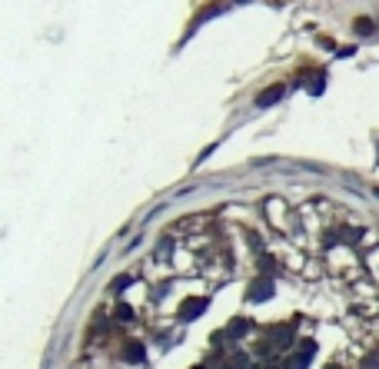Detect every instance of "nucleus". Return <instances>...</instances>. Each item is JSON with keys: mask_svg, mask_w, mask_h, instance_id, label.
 <instances>
[{"mask_svg": "<svg viewBox=\"0 0 379 369\" xmlns=\"http://www.w3.org/2000/svg\"><path fill=\"white\" fill-rule=\"evenodd\" d=\"M279 97H283V87H269V90H263V93H259V103L266 107V103H276Z\"/></svg>", "mask_w": 379, "mask_h": 369, "instance_id": "1", "label": "nucleus"}, {"mask_svg": "<svg viewBox=\"0 0 379 369\" xmlns=\"http://www.w3.org/2000/svg\"><path fill=\"white\" fill-rule=\"evenodd\" d=\"M126 283H130V276H120V280H113V290H123Z\"/></svg>", "mask_w": 379, "mask_h": 369, "instance_id": "4", "label": "nucleus"}, {"mask_svg": "<svg viewBox=\"0 0 379 369\" xmlns=\"http://www.w3.org/2000/svg\"><path fill=\"white\" fill-rule=\"evenodd\" d=\"M356 30H359V34H369V30H373V23H369L366 17H359V23H356Z\"/></svg>", "mask_w": 379, "mask_h": 369, "instance_id": "2", "label": "nucleus"}, {"mask_svg": "<svg viewBox=\"0 0 379 369\" xmlns=\"http://www.w3.org/2000/svg\"><path fill=\"white\" fill-rule=\"evenodd\" d=\"M329 369H336V366H329Z\"/></svg>", "mask_w": 379, "mask_h": 369, "instance_id": "5", "label": "nucleus"}, {"mask_svg": "<svg viewBox=\"0 0 379 369\" xmlns=\"http://www.w3.org/2000/svg\"><path fill=\"white\" fill-rule=\"evenodd\" d=\"M120 319H133V309H130V306H120Z\"/></svg>", "mask_w": 379, "mask_h": 369, "instance_id": "3", "label": "nucleus"}]
</instances>
